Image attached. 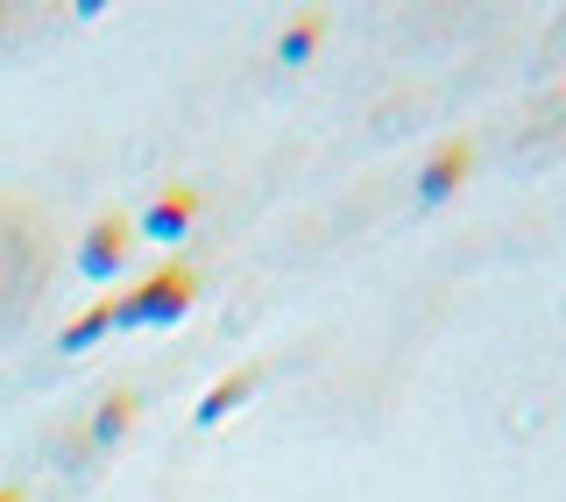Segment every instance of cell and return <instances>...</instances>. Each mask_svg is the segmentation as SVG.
I'll use <instances>...</instances> for the list:
<instances>
[{"instance_id": "6da1fadb", "label": "cell", "mask_w": 566, "mask_h": 502, "mask_svg": "<svg viewBox=\"0 0 566 502\" xmlns=\"http://www.w3.org/2000/svg\"><path fill=\"white\" fill-rule=\"evenodd\" d=\"M191 297H199V276L191 269H156V276H142L128 297H114V333H135V326H177V318L191 312Z\"/></svg>"}, {"instance_id": "7a4b0ae2", "label": "cell", "mask_w": 566, "mask_h": 502, "mask_svg": "<svg viewBox=\"0 0 566 502\" xmlns=\"http://www.w3.org/2000/svg\"><path fill=\"white\" fill-rule=\"evenodd\" d=\"M128 241H135V227L120 220V212H99V220L85 227V241H78V276H85V283L120 276V262H128Z\"/></svg>"}, {"instance_id": "3957f363", "label": "cell", "mask_w": 566, "mask_h": 502, "mask_svg": "<svg viewBox=\"0 0 566 502\" xmlns=\"http://www.w3.org/2000/svg\"><path fill=\"white\" fill-rule=\"evenodd\" d=\"M468 170H474V149L468 142H447V149H432V164L418 170V199L424 206H447L460 185H468Z\"/></svg>"}, {"instance_id": "277c9868", "label": "cell", "mask_w": 566, "mask_h": 502, "mask_svg": "<svg viewBox=\"0 0 566 502\" xmlns=\"http://www.w3.org/2000/svg\"><path fill=\"white\" fill-rule=\"evenodd\" d=\"M191 220H199V191H191V185H170L164 199L142 212V234L170 248V241H185V234H191Z\"/></svg>"}, {"instance_id": "5b68a950", "label": "cell", "mask_w": 566, "mask_h": 502, "mask_svg": "<svg viewBox=\"0 0 566 502\" xmlns=\"http://www.w3.org/2000/svg\"><path fill=\"white\" fill-rule=\"evenodd\" d=\"M255 397V368H234V375H220V383L199 397V425H220V418H234V410Z\"/></svg>"}, {"instance_id": "8992f818", "label": "cell", "mask_w": 566, "mask_h": 502, "mask_svg": "<svg viewBox=\"0 0 566 502\" xmlns=\"http://www.w3.org/2000/svg\"><path fill=\"white\" fill-rule=\"evenodd\" d=\"M106 333H114V304H93V312H78V318L57 333V347H64V354H85V347H93V339H106Z\"/></svg>"}, {"instance_id": "52a82bcc", "label": "cell", "mask_w": 566, "mask_h": 502, "mask_svg": "<svg viewBox=\"0 0 566 502\" xmlns=\"http://www.w3.org/2000/svg\"><path fill=\"white\" fill-rule=\"evenodd\" d=\"M128 425H135V389H114V397L93 410V439H99V446H114L120 432H128Z\"/></svg>"}, {"instance_id": "ba28073f", "label": "cell", "mask_w": 566, "mask_h": 502, "mask_svg": "<svg viewBox=\"0 0 566 502\" xmlns=\"http://www.w3.org/2000/svg\"><path fill=\"white\" fill-rule=\"evenodd\" d=\"M312 50H318V22H291V29H283V43H276V57L283 64H305Z\"/></svg>"}, {"instance_id": "9c48e42d", "label": "cell", "mask_w": 566, "mask_h": 502, "mask_svg": "<svg viewBox=\"0 0 566 502\" xmlns=\"http://www.w3.org/2000/svg\"><path fill=\"white\" fill-rule=\"evenodd\" d=\"M0 502H29V495H22V489H0Z\"/></svg>"}]
</instances>
